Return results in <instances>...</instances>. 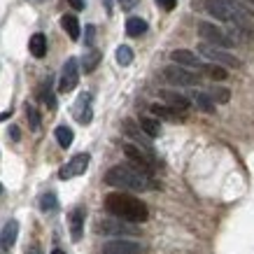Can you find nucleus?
Here are the masks:
<instances>
[{
    "instance_id": "obj_25",
    "label": "nucleus",
    "mask_w": 254,
    "mask_h": 254,
    "mask_svg": "<svg viewBox=\"0 0 254 254\" xmlns=\"http://www.w3.org/2000/svg\"><path fill=\"white\" fill-rule=\"evenodd\" d=\"M54 135H56V142H59L63 149H68V147L72 145V131H70L68 126H56Z\"/></svg>"
},
{
    "instance_id": "obj_30",
    "label": "nucleus",
    "mask_w": 254,
    "mask_h": 254,
    "mask_svg": "<svg viewBox=\"0 0 254 254\" xmlns=\"http://www.w3.org/2000/svg\"><path fill=\"white\" fill-rule=\"evenodd\" d=\"M26 117H28V124H31L33 131H38L40 128V112L33 105H26Z\"/></svg>"
},
{
    "instance_id": "obj_4",
    "label": "nucleus",
    "mask_w": 254,
    "mask_h": 254,
    "mask_svg": "<svg viewBox=\"0 0 254 254\" xmlns=\"http://www.w3.org/2000/svg\"><path fill=\"white\" fill-rule=\"evenodd\" d=\"M198 54L203 56V59H208L210 63H215V65H222V68H240L238 59H236L233 54H229L226 49H219V47H212V45L200 42V45H198Z\"/></svg>"
},
{
    "instance_id": "obj_16",
    "label": "nucleus",
    "mask_w": 254,
    "mask_h": 254,
    "mask_svg": "<svg viewBox=\"0 0 254 254\" xmlns=\"http://www.w3.org/2000/svg\"><path fill=\"white\" fill-rule=\"evenodd\" d=\"M122 128H124V133H126L128 138L138 142L135 147H140V149H145V152H152V145H149V140H147V135H142V131H140V128H138V126H135L133 122H124Z\"/></svg>"
},
{
    "instance_id": "obj_6",
    "label": "nucleus",
    "mask_w": 254,
    "mask_h": 254,
    "mask_svg": "<svg viewBox=\"0 0 254 254\" xmlns=\"http://www.w3.org/2000/svg\"><path fill=\"white\" fill-rule=\"evenodd\" d=\"M163 77L168 79L170 84H177V86H198L200 84L198 72H191V70L180 68V65L163 68Z\"/></svg>"
},
{
    "instance_id": "obj_34",
    "label": "nucleus",
    "mask_w": 254,
    "mask_h": 254,
    "mask_svg": "<svg viewBox=\"0 0 254 254\" xmlns=\"http://www.w3.org/2000/svg\"><path fill=\"white\" fill-rule=\"evenodd\" d=\"M119 5H122L124 9H131L133 5H135V0H119Z\"/></svg>"
},
{
    "instance_id": "obj_10",
    "label": "nucleus",
    "mask_w": 254,
    "mask_h": 254,
    "mask_svg": "<svg viewBox=\"0 0 254 254\" xmlns=\"http://www.w3.org/2000/svg\"><path fill=\"white\" fill-rule=\"evenodd\" d=\"M103 254H142V245L135 240L117 238L103 245Z\"/></svg>"
},
{
    "instance_id": "obj_19",
    "label": "nucleus",
    "mask_w": 254,
    "mask_h": 254,
    "mask_svg": "<svg viewBox=\"0 0 254 254\" xmlns=\"http://www.w3.org/2000/svg\"><path fill=\"white\" fill-rule=\"evenodd\" d=\"M138 126L147 138H159V133H161V124L156 122V119H152V117H140Z\"/></svg>"
},
{
    "instance_id": "obj_26",
    "label": "nucleus",
    "mask_w": 254,
    "mask_h": 254,
    "mask_svg": "<svg viewBox=\"0 0 254 254\" xmlns=\"http://www.w3.org/2000/svg\"><path fill=\"white\" fill-rule=\"evenodd\" d=\"M98 63H100V52H98V49H91L89 54H84V61H82V70H84V72H93Z\"/></svg>"
},
{
    "instance_id": "obj_23",
    "label": "nucleus",
    "mask_w": 254,
    "mask_h": 254,
    "mask_svg": "<svg viewBox=\"0 0 254 254\" xmlns=\"http://www.w3.org/2000/svg\"><path fill=\"white\" fill-rule=\"evenodd\" d=\"M200 72H203V75H208L210 79H215V82H222V79L229 77L226 68H222V65H215V63H205Z\"/></svg>"
},
{
    "instance_id": "obj_5",
    "label": "nucleus",
    "mask_w": 254,
    "mask_h": 254,
    "mask_svg": "<svg viewBox=\"0 0 254 254\" xmlns=\"http://www.w3.org/2000/svg\"><path fill=\"white\" fill-rule=\"evenodd\" d=\"M124 154H126V159L131 161V166H135L138 170H142L147 175L154 173L156 161H154V156H152V152H145V149H140V147L128 142V145H124Z\"/></svg>"
},
{
    "instance_id": "obj_13",
    "label": "nucleus",
    "mask_w": 254,
    "mask_h": 254,
    "mask_svg": "<svg viewBox=\"0 0 254 254\" xmlns=\"http://www.w3.org/2000/svg\"><path fill=\"white\" fill-rule=\"evenodd\" d=\"M159 96H161V98L168 103V108H173L175 112H187V110L191 108V100L177 91H166V89H163V91H159Z\"/></svg>"
},
{
    "instance_id": "obj_11",
    "label": "nucleus",
    "mask_w": 254,
    "mask_h": 254,
    "mask_svg": "<svg viewBox=\"0 0 254 254\" xmlns=\"http://www.w3.org/2000/svg\"><path fill=\"white\" fill-rule=\"evenodd\" d=\"M170 59H173L175 65H180V68H191V70H196V72H200L203 65H205V63L200 61L193 52H189V49H175V52L170 54Z\"/></svg>"
},
{
    "instance_id": "obj_36",
    "label": "nucleus",
    "mask_w": 254,
    "mask_h": 254,
    "mask_svg": "<svg viewBox=\"0 0 254 254\" xmlns=\"http://www.w3.org/2000/svg\"><path fill=\"white\" fill-rule=\"evenodd\" d=\"M52 254H65V252H63V250H54V252H52Z\"/></svg>"
},
{
    "instance_id": "obj_8",
    "label": "nucleus",
    "mask_w": 254,
    "mask_h": 254,
    "mask_svg": "<svg viewBox=\"0 0 254 254\" xmlns=\"http://www.w3.org/2000/svg\"><path fill=\"white\" fill-rule=\"evenodd\" d=\"M96 231L105 233V236H138L140 233L135 226H131L128 222H122V219H98Z\"/></svg>"
},
{
    "instance_id": "obj_1",
    "label": "nucleus",
    "mask_w": 254,
    "mask_h": 254,
    "mask_svg": "<svg viewBox=\"0 0 254 254\" xmlns=\"http://www.w3.org/2000/svg\"><path fill=\"white\" fill-rule=\"evenodd\" d=\"M105 185L115 187V189H128V191H149L156 189V182L152 175H147L142 170H138L131 163H119L105 173Z\"/></svg>"
},
{
    "instance_id": "obj_24",
    "label": "nucleus",
    "mask_w": 254,
    "mask_h": 254,
    "mask_svg": "<svg viewBox=\"0 0 254 254\" xmlns=\"http://www.w3.org/2000/svg\"><path fill=\"white\" fill-rule=\"evenodd\" d=\"M40 98L45 100V105H47L49 110L56 108V98H54V91H52V77H47L45 84L40 86Z\"/></svg>"
},
{
    "instance_id": "obj_2",
    "label": "nucleus",
    "mask_w": 254,
    "mask_h": 254,
    "mask_svg": "<svg viewBox=\"0 0 254 254\" xmlns=\"http://www.w3.org/2000/svg\"><path fill=\"white\" fill-rule=\"evenodd\" d=\"M105 210L117 219L128 224H142L149 217V210L140 198L131 193H108L105 196Z\"/></svg>"
},
{
    "instance_id": "obj_37",
    "label": "nucleus",
    "mask_w": 254,
    "mask_h": 254,
    "mask_svg": "<svg viewBox=\"0 0 254 254\" xmlns=\"http://www.w3.org/2000/svg\"><path fill=\"white\" fill-rule=\"evenodd\" d=\"M0 193H2V185H0Z\"/></svg>"
},
{
    "instance_id": "obj_29",
    "label": "nucleus",
    "mask_w": 254,
    "mask_h": 254,
    "mask_svg": "<svg viewBox=\"0 0 254 254\" xmlns=\"http://www.w3.org/2000/svg\"><path fill=\"white\" fill-rule=\"evenodd\" d=\"M208 96L212 103H229V96H231V93H229V89H215V86H212Z\"/></svg>"
},
{
    "instance_id": "obj_22",
    "label": "nucleus",
    "mask_w": 254,
    "mask_h": 254,
    "mask_svg": "<svg viewBox=\"0 0 254 254\" xmlns=\"http://www.w3.org/2000/svg\"><path fill=\"white\" fill-rule=\"evenodd\" d=\"M191 100L196 103V108H198L200 112H208V115H212V112H215V103L210 100L208 93H203V91H193V93H191Z\"/></svg>"
},
{
    "instance_id": "obj_35",
    "label": "nucleus",
    "mask_w": 254,
    "mask_h": 254,
    "mask_svg": "<svg viewBox=\"0 0 254 254\" xmlns=\"http://www.w3.org/2000/svg\"><path fill=\"white\" fill-rule=\"evenodd\" d=\"M9 135H12V140H19V128H16V126H12V128H9Z\"/></svg>"
},
{
    "instance_id": "obj_17",
    "label": "nucleus",
    "mask_w": 254,
    "mask_h": 254,
    "mask_svg": "<svg viewBox=\"0 0 254 254\" xmlns=\"http://www.w3.org/2000/svg\"><path fill=\"white\" fill-rule=\"evenodd\" d=\"M61 26H63V31L68 33V38L77 42V40H79V33H82L77 16H75V14H63L61 16Z\"/></svg>"
},
{
    "instance_id": "obj_15",
    "label": "nucleus",
    "mask_w": 254,
    "mask_h": 254,
    "mask_svg": "<svg viewBox=\"0 0 254 254\" xmlns=\"http://www.w3.org/2000/svg\"><path fill=\"white\" fill-rule=\"evenodd\" d=\"M16 236H19V224L16 219H9L0 231V250H9L16 243Z\"/></svg>"
},
{
    "instance_id": "obj_31",
    "label": "nucleus",
    "mask_w": 254,
    "mask_h": 254,
    "mask_svg": "<svg viewBox=\"0 0 254 254\" xmlns=\"http://www.w3.org/2000/svg\"><path fill=\"white\" fill-rule=\"evenodd\" d=\"M156 2H159V7L166 9V12L175 9V5H177V0H156Z\"/></svg>"
},
{
    "instance_id": "obj_12",
    "label": "nucleus",
    "mask_w": 254,
    "mask_h": 254,
    "mask_svg": "<svg viewBox=\"0 0 254 254\" xmlns=\"http://www.w3.org/2000/svg\"><path fill=\"white\" fill-rule=\"evenodd\" d=\"M72 112H75V119H77L82 126L91 124V117H93V110H91V93H82V96L77 98V103H75Z\"/></svg>"
},
{
    "instance_id": "obj_32",
    "label": "nucleus",
    "mask_w": 254,
    "mask_h": 254,
    "mask_svg": "<svg viewBox=\"0 0 254 254\" xmlns=\"http://www.w3.org/2000/svg\"><path fill=\"white\" fill-rule=\"evenodd\" d=\"M93 35H96V28H93V26H86V40H84V42L89 47L93 45Z\"/></svg>"
},
{
    "instance_id": "obj_20",
    "label": "nucleus",
    "mask_w": 254,
    "mask_h": 254,
    "mask_svg": "<svg viewBox=\"0 0 254 254\" xmlns=\"http://www.w3.org/2000/svg\"><path fill=\"white\" fill-rule=\"evenodd\" d=\"M149 112H152V115H156L159 119H166V122H182L180 112H175V110L168 108V105H159V103H154V105L149 108Z\"/></svg>"
},
{
    "instance_id": "obj_28",
    "label": "nucleus",
    "mask_w": 254,
    "mask_h": 254,
    "mask_svg": "<svg viewBox=\"0 0 254 254\" xmlns=\"http://www.w3.org/2000/svg\"><path fill=\"white\" fill-rule=\"evenodd\" d=\"M56 208H59V200H56V196L52 191L40 196V210H42V212H54Z\"/></svg>"
},
{
    "instance_id": "obj_38",
    "label": "nucleus",
    "mask_w": 254,
    "mask_h": 254,
    "mask_svg": "<svg viewBox=\"0 0 254 254\" xmlns=\"http://www.w3.org/2000/svg\"><path fill=\"white\" fill-rule=\"evenodd\" d=\"M247 2H252V5H254V0H247Z\"/></svg>"
},
{
    "instance_id": "obj_3",
    "label": "nucleus",
    "mask_w": 254,
    "mask_h": 254,
    "mask_svg": "<svg viewBox=\"0 0 254 254\" xmlns=\"http://www.w3.org/2000/svg\"><path fill=\"white\" fill-rule=\"evenodd\" d=\"M198 35H200V40H203L205 45L219 47V49H229V47L236 45L229 33L222 31V28H217L215 23H210V21H200L198 23Z\"/></svg>"
},
{
    "instance_id": "obj_7",
    "label": "nucleus",
    "mask_w": 254,
    "mask_h": 254,
    "mask_svg": "<svg viewBox=\"0 0 254 254\" xmlns=\"http://www.w3.org/2000/svg\"><path fill=\"white\" fill-rule=\"evenodd\" d=\"M79 82V61L75 56H70L68 61L63 63L61 70V79H59V91L61 93H70Z\"/></svg>"
},
{
    "instance_id": "obj_14",
    "label": "nucleus",
    "mask_w": 254,
    "mask_h": 254,
    "mask_svg": "<svg viewBox=\"0 0 254 254\" xmlns=\"http://www.w3.org/2000/svg\"><path fill=\"white\" fill-rule=\"evenodd\" d=\"M84 217H86L84 208H75L70 212V236H72L75 243L82 240V236H84Z\"/></svg>"
},
{
    "instance_id": "obj_33",
    "label": "nucleus",
    "mask_w": 254,
    "mask_h": 254,
    "mask_svg": "<svg viewBox=\"0 0 254 254\" xmlns=\"http://www.w3.org/2000/svg\"><path fill=\"white\" fill-rule=\"evenodd\" d=\"M70 5H72V7L77 9V12H82V9L86 7V0H68Z\"/></svg>"
},
{
    "instance_id": "obj_27",
    "label": "nucleus",
    "mask_w": 254,
    "mask_h": 254,
    "mask_svg": "<svg viewBox=\"0 0 254 254\" xmlns=\"http://www.w3.org/2000/svg\"><path fill=\"white\" fill-rule=\"evenodd\" d=\"M117 63H119L122 68H126V65H131L133 63V49L128 45H122L119 49H117Z\"/></svg>"
},
{
    "instance_id": "obj_18",
    "label": "nucleus",
    "mask_w": 254,
    "mask_h": 254,
    "mask_svg": "<svg viewBox=\"0 0 254 254\" xmlns=\"http://www.w3.org/2000/svg\"><path fill=\"white\" fill-rule=\"evenodd\" d=\"M28 52H31L35 59H45L47 54V38L42 33H35L31 40H28Z\"/></svg>"
},
{
    "instance_id": "obj_21",
    "label": "nucleus",
    "mask_w": 254,
    "mask_h": 254,
    "mask_svg": "<svg viewBox=\"0 0 254 254\" xmlns=\"http://www.w3.org/2000/svg\"><path fill=\"white\" fill-rule=\"evenodd\" d=\"M126 33H128L131 38H140V35H145L147 33V21L145 19H140V16H131V19L126 21Z\"/></svg>"
},
{
    "instance_id": "obj_9",
    "label": "nucleus",
    "mask_w": 254,
    "mask_h": 254,
    "mask_svg": "<svg viewBox=\"0 0 254 254\" xmlns=\"http://www.w3.org/2000/svg\"><path fill=\"white\" fill-rule=\"evenodd\" d=\"M89 161H91V156L86 154V152L84 154L72 156V159L59 170V177H61V180H72V177H77V175H84L86 168H89Z\"/></svg>"
}]
</instances>
